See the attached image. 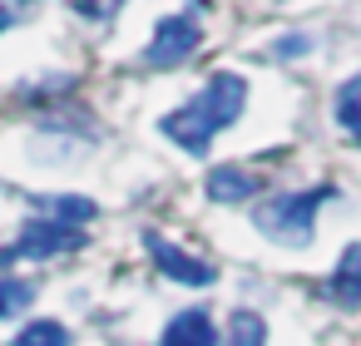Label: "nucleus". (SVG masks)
<instances>
[{"label":"nucleus","instance_id":"1","mask_svg":"<svg viewBox=\"0 0 361 346\" xmlns=\"http://www.w3.org/2000/svg\"><path fill=\"white\" fill-rule=\"evenodd\" d=\"M243 104H247V80L233 75V70H218V75H213L188 104H178L173 114H164L159 129H164L183 154L198 159V154H208L213 134H223L228 124H238Z\"/></svg>","mask_w":361,"mask_h":346},{"label":"nucleus","instance_id":"2","mask_svg":"<svg viewBox=\"0 0 361 346\" xmlns=\"http://www.w3.org/2000/svg\"><path fill=\"white\" fill-rule=\"evenodd\" d=\"M336 198V188H292L252 203V228L277 247H307L317 237V208Z\"/></svg>","mask_w":361,"mask_h":346},{"label":"nucleus","instance_id":"3","mask_svg":"<svg viewBox=\"0 0 361 346\" xmlns=\"http://www.w3.org/2000/svg\"><path fill=\"white\" fill-rule=\"evenodd\" d=\"M203 45V30L193 16H169L154 25L149 45H144V65L149 70H178L183 60H193V50Z\"/></svg>","mask_w":361,"mask_h":346},{"label":"nucleus","instance_id":"4","mask_svg":"<svg viewBox=\"0 0 361 346\" xmlns=\"http://www.w3.org/2000/svg\"><path fill=\"white\" fill-rule=\"evenodd\" d=\"M144 247H149V257H154V267L169 277V282H183V287H213L218 282V267L208 262V257H193V252H183L178 242H169L164 233H144Z\"/></svg>","mask_w":361,"mask_h":346},{"label":"nucleus","instance_id":"5","mask_svg":"<svg viewBox=\"0 0 361 346\" xmlns=\"http://www.w3.org/2000/svg\"><path fill=\"white\" fill-rule=\"evenodd\" d=\"M80 242H85L80 228H65V223L35 213V218L20 228V237H16V257H25V262H50V257H60V252H70V247H80Z\"/></svg>","mask_w":361,"mask_h":346},{"label":"nucleus","instance_id":"6","mask_svg":"<svg viewBox=\"0 0 361 346\" xmlns=\"http://www.w3.org/2000/svg\"><path fill=\"white\" fill-rule=\"evenodd\" d=\"M257 188H262V178H257L252 168H243V163H223V168H213V173L203 178V193H208L213 203H252Z\"/></svg>","mask_w":361,"mask_h":346},{"label":"nucleus","instance_id":"7","mask_svg":"<svg viewBox=\"0 0 361 346\" xmlns=\"http://www.w3.org/2000/svg\"><path fill=\"white\" fill-rule=\"evenodd\" d=\"M159 346H223V341H218V331H213L208 307H183V311L164 326Z\"/></svg>","mask_w":361,"mask_h":346},{"label":"nucleus","instance_id":"8","mask_svg":"<svg viewBox=\"0 0 361 346\" xmlns=\"http://www.w3.org/2000/svg\"><path fill=\"white\" fill-rule=\"evenodd\" d=\"M30 208H35L40 218L65 223V228H80V223H90V218L99 213V203L85 198V193H40V198H30Z\"/></svg>","mask_w":361,"mask_h":346},{"label":"nucleus","instance_id":"9","mask_svg":"<svg viewBox=\"0 0 361 346\" xmlns=\"http://www.w3.org/2000/svg\"><path fill=\"white\" fill-rule=\"evenodd\" d=\"M326 292H331L336 307H361V242H351V247L341 252V262H336Z\"/></svg>","mask_w":361,"mask_h":346},{"label":"nucleus","instance_id":"10","mask_svg":"<svg viewBox=\"0 0 361 346\" xmlns=\"http://www.w3.org/2000/svg\"><path fill=\"white\" fill-rule=\"evenodd\" d=\"M223 346H267V316L257 307H233Z\"/></svg>","mask_w":361,"mask_h":346},{"label":"nucleus","instance_id":"11","mask_svg":"<svg viewBox=\"0 0 361 346\" xmlns=\"http://www.w3.org/2000/svg\"><path fill=\"white\" fill-rule=\"evenodd\" d=\"M331 114H336V129H341V134L361 139V70H356L351 80H341L336 99H331Z\"/></svg>","mask_w":361,"mask_h":346},{"label":"nucleus","instance_id":"12","mask_svg":"<svg viewBox=\"0 0 361 346\" xmlns=\"http://www.w3.org/2000/svg\"><path fill=\"white\" fill-rule=\"evenodd\" d=\"M11 346H75V336H70V326L65 321H55V316H35L30 326H20L16 331V341Z\"/></svg>","mask_w":361,"mask_h":346},{"label":"nucleus","instance_id":"13","mask_svg":"<svg viewBox=\"0 0 361 346\" xmlns=\"http://www.w3.org/2000/svg\"><path fill=\"white\" fill-rule=\"evenodd\" d=\"M35 282L30 277H0V316H16L25 307H35Z\"/></svg>","mask_w":361,"mask_h":346},{"label":"nucleus","instance_id":"14","mask_svg":"<svg viewBox=\"0 0 361 346\" xmlns=\"http://www.w3.org/2000/svg\"><path fill=\"white\" fill-rule=\"evenodd\" d=\"M312 50V35L302 30V35H282V40H272V55L277 60H297V55H307Z\"/></svg>","mask_w":361,"mask_h":346},{"label":"nucleus","instance_id":"15","mask_svg":"<svg viewBox=\"0 0 361 346\" xmlns=\"http://www.w3.org/2000/svg\"><path fill=\"white\" fill-rule=\"evenodd\" d=\"M119 6H124V0H75V11L90 16V20H114Z\"/></svg>","mask_w":361,"mask_h":346},{"label":"nucleus","instance_id":"16","mask_svg":"<svg viewBox=\"0 0 361 346\" xmlns=\"http://www.w3.org/2000/svg\"><path fill=\"white\" fill-rule=\"evenodd\" d=\"M11 20H16V11H11V6H0V35L11 30Z\"/></svg>","mask_w":361,"mask_h":346}]
</instances>
